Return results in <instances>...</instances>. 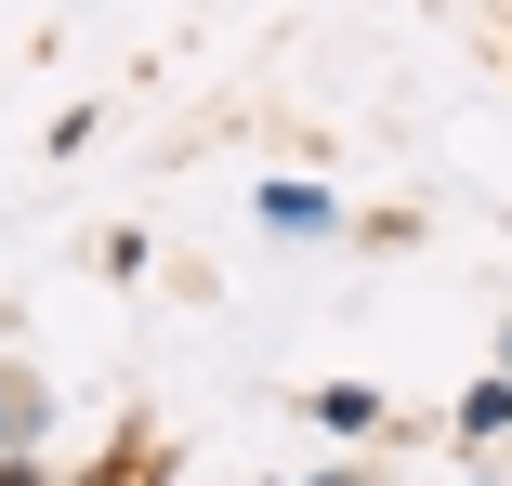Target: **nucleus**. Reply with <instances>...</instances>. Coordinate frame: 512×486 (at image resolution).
<instances>
[{
    "label": "nucleus",
    "mask_w": 512,
    "mask_h": 486,
    "mask_svg": "<svg viewBox=\"0 0 512 486\" xmlns=\"http://www.w3.org/2000/svg\"><path fill=\"white\" fill-rule=\"evenodd\" d=\"M158 473H171V447H158V434H106V460H92L79 486H158Z\"/></svg>",
    "instance_id": "nucleus-1"
},
{
    "label": "nucleus",
    "mask_w": 512,
    "mask_h": 486,
    "mask_svg": "<svg viewBox=\"0 0 512 486\" xmlns=\"http://www.w3.org/2000/svg\"><path fill=\"white\" fill-rule=\"evenodd\" d=\"M0 486H40V473H27V460H0Z\"/></svg>",
    "instance_id": "nucleus-2"
}]
</instances>
